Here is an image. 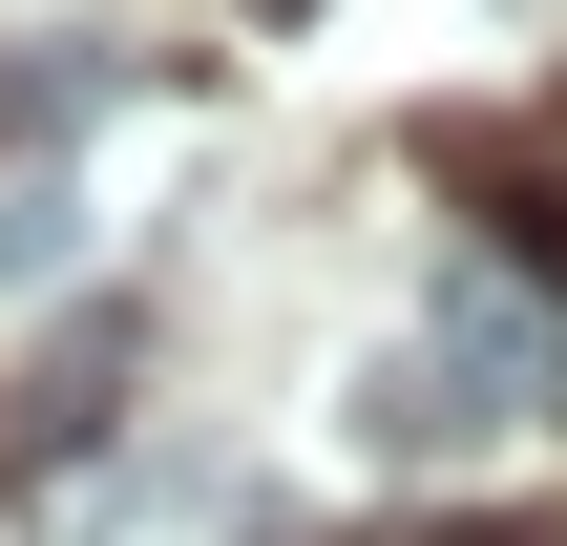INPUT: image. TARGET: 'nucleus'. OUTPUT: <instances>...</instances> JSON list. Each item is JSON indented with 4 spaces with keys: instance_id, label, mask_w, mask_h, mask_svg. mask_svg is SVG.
<instances>
[{
    "instance_id": "7ed1b4c3",
    "label": "nucleus",
    "mask_w": 567,
    "mask_h": 546,
    "mask_svg": "<svg viewBox=\"0 0 567 546\" xmlns=\"http://www.w3.org/2000/svg\"><path fill=\"white\" fill-rule=\"evenodd\" d=\"M358 442H379V463H463V442H484V379H463L442 337H400V358L358 379Z\"/></svg>"
},
{
    "instance_id": "f03ea898",
    "label": "nucleus",
    "mask_w": 567,
    "mask_h": 546,
    "mask_svg": "<svg viewBox=\"0 0 567 546\" xmlns=\"http://www.w3.org/2000/svg\"><path fill=\"white\" fill-rule=\"evenodd\" d=\"M105 400H126V316L84 295V316H63V337L0 379V463H63V442H105Z\"/></svg>"
},
{
    "instance_id": "39448f33",
    "label": "nucleus",
    "mask_w": 567,
    "mask_h": 546,
    "mask_svg": "<svg viewBox=\"0 0 567 546\" xmlns=\"http://www.w3.org/2000/svg\"><path fill=\"white\" fill-rule=\"evenodd\" d=\"M400 546H547V526H400Z\"/></svg>"
},
{
    "instance_id": "f257e3e1",
    "label": "nucleus",
    "mask_w": 567,
    "mask_h": 546,
    "mask_svg": "<svg viewBox=\"0 0 567 546\" xmlns=\"http://www.w3.org/2000/svg\"><path fill=\"white\" fill-rule=\"evenodd\" d=\"M421 337H442V358L484 379V421H547V400H567V316L526 295V274H463V295H442Z\"/></svg>"
},
{
    "instance_id": "20e7f679",
    "label": "nucleus",
    "mask_w": 567,
    "mask_h": 546,
    "mask_svg": "<svg viewBox=\"0 0 567 546\" xmlns=\"http://www.w3.org/2000/svg\"><path fill=\"white\" fill-rule=\"evenodd\" d=\"M105 105V42H63V63H0V126H84Z\"/></svg>"
},
{
    "instance_id": "423d86ee",
    "label": "nucleus",
    "mask_w": 567,
    "mask_h": 546,
    "mask_svg": "<svg viewBox=\"0 0 567 546\" xmlns=\"http://www.w3.org/2000/svg\"><path fill=\"white\" fill-rule=\"evenodd\" d=\"M252 21H316V0H252Z\"/></svg>"
}]
</instances>
